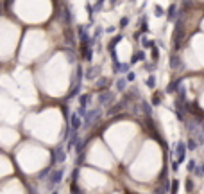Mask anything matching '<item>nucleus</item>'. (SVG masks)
Masks as SVG:
<instances>
[{
	"mask_svg": "<svg viewBox=\"0 0 204 194\" xmlns=\"http://www.w3.org/2000/svg\"><path fill=\"white\" fill-rule=\"evenodd\" d=\"M156 14H158V16H161V14H163V9H161V7H159V6H158V7H156Z\"/></svg>",
	"mask_w": 204,
	"mask_h": 194,
	"instance_id": "f257e3e1",
	"label": "nucleus"
}]
</instances>
